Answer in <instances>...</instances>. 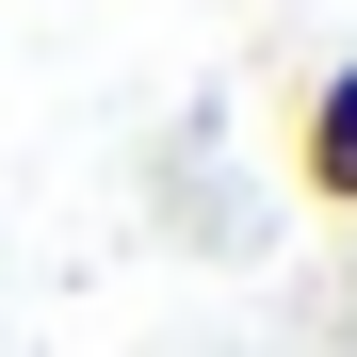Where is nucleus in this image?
<instances>
[{
    "label": "nucleus",
    "instance_id": "1",
    "mask_svg": "<svg viewBox=\"0 0 357 357\" xmlns=\"http://www.w3.org/2000/svg\"><path fill=\"white\" fill-rule=\"evenodd\" d=\"M276 162H292V195H309V211H357V49L292 82V130H276Z\"/></svg>",
    "mask_w": 357,
    "mask_h": 357
}]
</instances>
